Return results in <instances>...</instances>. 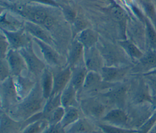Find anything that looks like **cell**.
<instances>
[{
    "label": "cell",
    "instance_id": "obj_2",
    "mask_svg": "<svg viewBox=\"0 0 156 133\" xmlns=\"http://www.w3.org/2000/svg\"><path fill=\"white\" fill-rule=\"evenodd\" d=\"M129 90L128 86L118 83L98 95L111 109H126L129 105Z\"/></svg>",
    "mask_w": 156,
    "mask_h": 133
},
{
    "label": "cell",
    "instance_id": "obj_10",
    "mask_svg": "<svg viewBox=\"0 0 156 133\" xmlns=\"http://www.w3.org/2000/svg\"><path fill=\"white\" fill-rule=\"evenodd\" d=\"M100 121L112 125L129 128V118L126 109L120 108L111 109Z\"/></svg>",
    "mask_w": 156,
    "mask_h": 133
},
{
    "label": "cell",
    "instance_id": "obj_6",
    "mask_svg": "<svg viewBox=\"0 0 156 133\" xmlns=\"http://www.w3.org/2000/svg\"><path fill=\"white\" fill-rule=\"evenodd\" d=\"M26 63L27 69L30 75L35 78L41 77L46 66L35 54L32 47V43L27 46L19 50Z\"/></svg>",
    "mask_w": 156,
    "mask_h": 133
},
{
    "label": "cell",
    "instance_id": "obj_34",
    "mask_svg": "<svg viewBox=\"0 0 156 133\" xmlns=\"http://www.w3.org/2000/svg\"><path fill=\"white\" fill-rule=\"evenodd\" d=\"M1 72H0V78L1 82L8 78L12 76L10 67L7 63V61L5 58L1 59Z\"/></svg>",
    "mask_w": 156,
    "mask_h": 133
},
{
    "label": "cell",
    "instance_id": "obj_33",
    "mask_svg": "<svg viewBox=\"0 0 156 133\" xmlns=\"http://www.w3.org/2000/svg\"><path fill=\"white\" fill-rule=\"evenodd\" d=\"M156 124V110L138 129L137 133H149Z\"/></svg>",
    "mask_w": 156,
    "mask_h": 133
},
{
    "label": "cell",
    "instance_id": "obj_37",
    "mask_svg": "<svg viewBox=\"0 0 156 133\" xmlns=\"http://www.w3.org/2000/svg\"><path fill=\"white\" fill-rule=\"evenodd\" d=\"M111 13L113 18L116 21H122L126 16L123 10L118 6H115L112 9Z\"/></svg>",
    "mask_w": 156,
    "mask_h": 133
},
{
    "label": "cell",
    "instance_id": "obj_20",
    "mask_svg": "<svg viewBox=\"0 0 156 133\" xmlns=\"http://www.w3.org/2000/svg\"><path fill=\"white\" fill-rule=\"evenodd\" d=\"M62 105L65 107H79L78 91L70 84L61 92Z\"/></svg>",
    "mask_w": 156,
    "mask_h": 133
},
{
    "label": "cell",
    "instance_id": "obj_21",
    "mask_svg": "<svg viewBox=\"0 0 156 133\" xmlns=\"http://www.w3.org/2000/svg\"><path fill=\"white\" fill-rule=\"evenodd\" d=\"M72 73L70 84L78 91L83 87L88 70L84 64L79 65L71 68Z\"/></svg>",
    "mask_w": 156,
    "mask_h": 133
},
{
    "label": "cell",
    "instance_id": "obj_40",
    "mask_svg": "<svg viewBox=\"0 0 156 133\" xmlns=\"http://www.w3.org/2000/svg\"><path fill=\"white\" fill-rule=\"evenodd\" d=\"M53 23H54V21H53L52 18L51 16H49L47 18L46 20L45 21V22H44L43 26H44V27H47V28H49V27H50L53 24Z\"/></svg>",
    "mask_w": 156,
    "mask_h": 133
},
{
    "label": "cell",
    "instance_id": "obj_42",
    "mask_svg": "<svg viewBox=\"0 0 156 133\" xmlns=\"http://www.w3.org/2000/svg\"><path fill=\"white\" fill-rule=\"evenodd\" d=\"M38 2H44L45 4H52V5H55V2L52 1V0H35Z\"/></svg>",
    "mask_w": 156,
    "mask_h": 133
},
{
    "label": "cell",
    "instance_id": "obj_28",
    "mask_svg": "<svg viewBox=\"0 0 156 133\" xmlns=\"http://www.w3.org/2000/svg\"><path fill=\"white\" fill-rule=\"evenodd\" d=\"M60 106H62L61 102V93L50 97L47 99L42 111L44 118L47 120V118L51 113Z\"/></svg>",
    "mask_w": 156,
    "mask_h": 133
},
{
    "label": "cell",
    "instance_id": "obj_30",
    "mask_svg": "<svg viewBox=\"0 0 156 133\" xmlns=\"http://www.w3.org/2000/svg\"><path fill=\"white\" fill-rule=\"evenodd\" d=\"M48 16H49L47 15V13L42 10L32 9L30 8L27 19H29L30 21L34 22L36 24L43 25Z\"/></svg>",
    "mask_w": 156,
    "mask_h": 133
},
{
    "label": "cell",
    "instance_id": "obj_31",
    "mask_svg": "<svg viewBox=\"0 0 156 133\" xmlns=\"http://www.w3.org/2000/svg\"><path fill=\"white\" fill-rule=\"evenodd\" d=\"M16 19H13L12 17L6 16L4 15V17H1V26L2 29L9 31H16L21 29L20 27L21 24Z\"/></svg>",
    "mask_w": 156,
    "mask_h": 133
},
{
    "label": "cell",
    "instance_id": "obj_41",
    "mask_svg": "<svg viewBox=\"0 0 156 133\" xmlns=\"http://www.w3.org/2000/svg\"><path fill=\"white\" fill-rule=\"evenodd\" d=\"M150 75H156V69L154 70H152L150 72H148L147 73H145L144 74H143V77L145 76H150Z\"/></svg>",
    "mask_w": 156,
    "mask_h": 133
},
{
    "label": "cell",
    "instance_id": "obj_19",
    "mask_svg": "<svg viewBox=\"0 0 156 133\" xmlns=\"http://www.w3.org/2000/svg\"><path fill=\"white\" fill-rule=\"evenodd\" d=\"M84 47L82 44L76 39L73 42L68 53V64L71 68L82 65L83 62Z\"/></svg>",
    "mask_w": 156,
    "mask_h": 133
},
{
    "label": "cell",
    "instance_id": "obj_8",
    "mask_svg": "<svg viewBox=\"0 0 156 133\" xmlns=\"http://www.w3.org/2000/svg\"><path fill=\"white\" fill-rule=\"evenodd\" d=\"M83 63L88 71L99 73L105 66L102 55L96 46L84 49Z\"/></svg>",
    "mask_w": 156,
    "mask_h": 133
},
{
    "label": "cell",
    "instance_id": "obj_45",
    "mask_svg": "<svg viewBox=\"0 0 156 133\" xmlns=\"http://www.w3.org/2000/svg\"><path fill=\"white\" fill-rule=\"evenodd\" d=\"M155 10H156V0H155Z\"/></svg>",
    "mask_w": 156,
    "mask_h": 133
},
{
    "label": "cell",
    "instance_id": "obj_1",
    "mask_svg": "<svg viewBox=\"0 0 156 133\" xmlns=\"http://www.w3.org/2000/svg\"><path fill=\"white\" fill-rule=\"evenodd\" d=\"M40 82L37 81L31 92L13 106L7 113L17 120H27L41 112L46 102Z\"/></svg>",
    "mask_w": 156,
    "mask_h": 133
},
{
    "label": "cell",
    "instance_id": "obj_17",
    "mask_svg": "<svg viewBox=\"0 0 156 133\" xmlns=\"http://www.w3.org/2000/svg\"><path fill=\"white\" fill-rule=\"evenodd\" d=\"M39 46L44 61L50 66H57L60 63V56L51 45L38 39H34Z\"/></svg>",
    "mask_w": 156,
    "mask_h": 133
},
{
    "label": "cell",
    "instance_id": "obj_12",
    "mask_svg": "<svg viewBox=\"0 0 156 133\" xmlns=\"http://www.w3.org/2000/svg\"><path fill=\"white\" fill-rule=\"evenodd\" d=\"M5 59L10 67L12 76L14 77L20 76L22 75L23 71L27 70L24 58L20 50L10 49Z\"/></svg>",
    "mask_w": 156,
    "mask_h": 133
},
{
    "label": "cell",
    "instance_id": "obj_11",
    "mask_svg": "<svg viewBox=\"0 0 156 133\" xmlns=\"http://www.w3.org/2000/svg\"><path fill=\"white\" fill-rule=\"evenodd\" d=\"M2 31L9 41L10 49L19 50L32 43L26 33L27 32L24 29L16 31H9L2 29Z\"/></svg>",
    "mask_w": 156,
    "mask_h": 133
},
{
    "label": "cell",
    "instance_id": "obj_36",
    "mask_svg": "<svg viewBox=\"0 0 156 133\" xmlns=\"http://www.w3.org/2000/svg\"><path fill=\"white\" fill-rule=\"evenodd\" d=\"M43 133H67L61 123L49 124Z\"/></svg>",
    "mask_w": 156,
    "mask_h": 133
},
{
    "label": "cell",
    "instance_id": "obj_26",
    "mask_svg": "<svg viewBox=\"0 0 156 133\" xmlns=\"http://www.w3.org/2000/svg\"><path fill=\"white\" fill-rule=\"evenodd\" d=\"M145 26L146 50H156V29L152 26L151 21L147 18L145 19Z\"/></svg>",
    "mask_w": 156,
    "mask_h": 133
},
{
    "label": "cell",
    "instance_id": "obj_25",
    "mask_svg": "<svg viewBox=\"0 0 156 133\" xmlns=\"http://www.w3.org/2000/svg\"><path fill=\"white\" fill-rule=\"evenodd\" d=\"M83 115L79 107H69L65 108V113L64 117L60 122L61 124L64 128H66L80 118L83 117Z\"/></svg>",
    "mask_w": 156,
    "mask_h": 133
},
{
    "label": "cell",
    "instance_id": "obj_13",
    "mask_svg": "<svg viewBox=\"0 0 156 133\" xmlns=\"http://www.w3.org/2000/svg\"><path fill=\"white\" fill-rule=\"evenodd\" d=\"M155 69L156 50H147L131 70L135 73H142L143 75Z\"/></svg>",
    "mask_w": 156,
    "mask_h": 133
},
{
    "label": "cell",
    "instance_id": "obj_44",
    "mask_svg": "<svg viewBox=\"0 0 156 133\" xmlns=\"http://www.w3.org/2000/svg\"><path fill=\"white\" fill-rule=\"evenodd\" d=\"M93 133H104V132L98 128Z\"/></svg>",
    "mask_w": 156,
    "mask_h": 133
},
{
    "label": "cell",
    "instance_id": "obj_38",
    "mask_svg": "<svg viewBox=\"0 0 156 133\" xmlns=\"http://www.w3.org/2000/svg\"><path fill=\"white\" fill-rule=\"evenodd\" d=\"M151 91L156 92V75L145 76Z\"/></svg>",
    "mask_w": 156,
    "mask_h": 133
},
{
    "label": "cell",
    "instance_id": "obj_16",
    "mask_svg": "<svg viewBox=\"0 0 156 133\" xmlns=\"http://www.w3.org/2000/svg\"><path fill=\"white\" fill-rule=\"evenodd\" d=\"M14 81L19 101L24 99L31 92L37 82L28 77H24L22 75L14 77Z\"/></svg>",
    "mask_w": 156,
    "mask_h": 133
},
{
    "label": "cell",
    "instance_id": "obj_23",
    "mask_svg": "<svg viewBox=\"0 0 156 133\" xmlns=\"http://www.w3.org/2000/svg\"><path fill=\"white\" fill-rule=\"evenodd\" d=\"M119 46L125 52L126 55L131 60L138 61L144 54L143 50L134 43L129 40H123L119 42Z\"/></svg>",
    "mask_w": 156,
    "mask_h": 133
},
{
    "label": "cell",
    "instance_id": "obj_46",
    "mask_svg": "<svg viewBox=\"0 0 156 133\" xmlns=\"http://www.w3.org/2000/svg\"></svg>",
    "mask_w": 156,
    "mask_h": 133
},
{
    "label": "cell",
    "instance_id": "obj_43",
    "mask_svg": "<svg viewBox=\"0 0 156 133\" xmlns=\"http://www.w3.org/2000/svg\"><path fill=\"white\" fill-rule=\"evenodd\" d=\"M149 133H156V124L154 125L153 128L151 130V131Z\"/></svg>",
    "mask_w": 156,
    "mask_h": 133
},
{
    "label": "cell",
    "instance_id": "obj_14",
    "mask_svg": "<svg viewBox=\"0 0 156 133\" xmlns=\"http://www.w3.org/2000/svg\"><path fill=\"white\" fill-rule=\"evenodd\" d=\"M71 73L72 69L69 66L55 73L53 72L54 86L51 96L61 93L67 87L70 83Z\"/></svg>",
    "mask_w": 156,
    "mask_h": 133
},
{
    "label": "cell",
    "instance_id": "obj_18",
    "mask_svg": "<svg viewBox=\"0 0 156 133\" xmlns=\"http://www.w3.org/2000/svg\"><path fill=\"white\" fill-rule=\"evenodd\" d=\"M24 29L34 38L41 40L50 45L52 44V39L49 33L40 24L32 21H26L23 24Z\"/></svg>",
    "mask_w": 156,
    "mask_h": 133
},
{
    "label": "cell",
    "instance_id": "obj_24",
    "mask_svg": "<svg viewBox=\"0 0 156 133\" xmlns=\"http://www.w3.org/2000/svg\"><path fill=\"white\" fill-rule=\"evenodd\" d=\"M76 39L79 41L84 49H88L95 46L98 43V35L90 29H84L77 34Z\"/></svg>",
    "mask_w": 156,
    "mask_h": 133
},
{
    "label": "cell",
    "instance_id": "obj_15",
    "mask_svg": "<svg viewBox=\"0 0 156 133\" xmlns=\"http://www.w3.org/2000/svg\"><path fill=\"white\" fill-rule=\"evenodd\" d=\"M98 128L93 120L84 116L67 127V133H93Z\"/></svg>",
    "mask_w": 156,
    "mask_h": 133
},
{
    "label": "cell",
    "instance_id": "obj_32",
    "mask_svg": "<svg viewBox=\"0 0 156 133\" xmlns=\"http://www.w3.org/2000/svg\"><path fill=\"white\" fill-rule=\"evenodd\" d=\"M65 113V108L63 106H60L55 109L51 113V114L47 118L49 124L60 123L64 117Z\"/></svg>",
    "mask_w": 156,
    "mask_h": 133
},
{
    "label": "cell",
    "instance_id": "obj_5",
    "mask_svg": "<svg viewBox=\"0 0 156 133\" xmlns=\"http://www.w3.org/2000/svg\"><path fill=\"white\" fill-rule=\"evenodd\" d=\"M1 110L7 112L19 102L14 77L10 76L1 82Z\"/></svg>",
    "mask_w": 156,
    "mask_h": 133
},
{
    "label": "cell",
    "instance_id": "obj_29",
    "mask_svg": "<svg viewBox=\"0 0 156 133\" xmlns=\"http://www.w3.org/2000/svg\"><path fill=\"white\" fill-rule=\"evenodd\" d=\"M49 125L48 120L41 118L29 124L21 133H43Z\"/></svg>",
    "mask_w": 156,
    "mask_h": 133
},
{
    "label": "cell",
    "instance_id": "obj_27",
    "mask_svg": "<svg viewBox=\"0 0 156 133\" xmlns=\"http://www.w3.org/2000/svg\"><path fill=\"white\" fill-rule=\"evenodd\" d=\"M98 127L104 133H137L138 130L135 129L125 128L104 123L101 121H96Z\"/></svg>",
    "mask_w": 156,
    "mask_h": 133
},
{
    "label": "cell",
    "instance_id": "obj_7",
    "mask_svg": "<svg viewBox=\"0 0 156 133\" xmlns=\"http://www.w3.org/2000/svg\"><path fill=\"white\" fill-rule=\"evenodd\" d=\"M130 66H104L99 73L104 81L109 83H120L131 70Z\"/></svg>",
    "mask_w": 156,
    "mask_h": 133
},
{
    "label": "cell",
    "instance_id": "obj_9",
    "mask_svg": "<svg viewBox=\"0 0 156 133\" xmlns=\"http://www.w3.org/2000/svg\"><path fill=\"white\" fill-rule=\"evenodd\" d=\"M98 49L102 55L105 66H120V64L125 63L126 59L124 54L114 47L108 45H101Z\"/></svg>",
    "mask_w": 156,
    "mask_h": 133
},
{
    "label": "cell",
    "instance_id": "obj_22",
    "mask_svg": "<svg viewBox=\"0 0 156 133\" xmlns=\"http://www.w3.org/2000/svg\"><path fill=\"white\" fill-rule=\"evenodd\" d=\"M40 86L44 97L47 100L52 94L54 86L53 72L50 69L46 67L40 77Z\"/></svg>",
    "mask_w": 156,
    "mask_h": 133
},
{
    "label": "cell",
    "instance_id": "obj_39",
    "mask_svg": "<svg viewBox=\"0 0 156 133\" xmlns=\"http://www.w3.org/2000/svg\"><path fill=\"white\" fill-rule=\"evenodd\" d=\"M151 104L156 110V92L154 91H151Z\"/></svg>",
    "mask_w": 156,
    "mask_h": 133
},
{
    "label": "cell",
    "instance_id": "obj_4",
    "mask_svg": "<svg viewBox=\"0 0 156 133\" xmlns=\"http://www.w3.org/2000/svg\"><path fill=\"white\" fill-rule=\"evenodd\" d=\"M43 118L42 112L24 120H17L12 118L7 112L1 110L0 133H21L30 123Z\"/></svg>",
    "mask_w": 156,
    "mask_h": 133
},
{
    "label": "cell",
    "instance_id": "obj_35",
    "mask_svg": "<svg viewBox=\"0 0 156 133\" xmlns=\"http://www.w3.org/2000/svg\"><path fill=\"white\" fill-rule=\"evenodd\" d=\"M10 49V44L4 34L2 33L0 38V55L1 59L5 58L6 55Z\"/></svg>",
    "mask_w": 156,
    "mask_h": 133
},
{
    "label": "cell",
    "instance_id": "obj_3",
    "mask_svg": "<svg viewBox=\"0 0 156 133\" xmlns=\"http://www.w3.org/2000/svg\"><path fill=\"white\" fill-rule=\"evenodd\" d=\"M79 108L84 117L95 122L100 121L111 109L98 95L79 100Z\"/></svg>",
    "mask_w": 156,
    "mask_h": 133
}]
</instances>
